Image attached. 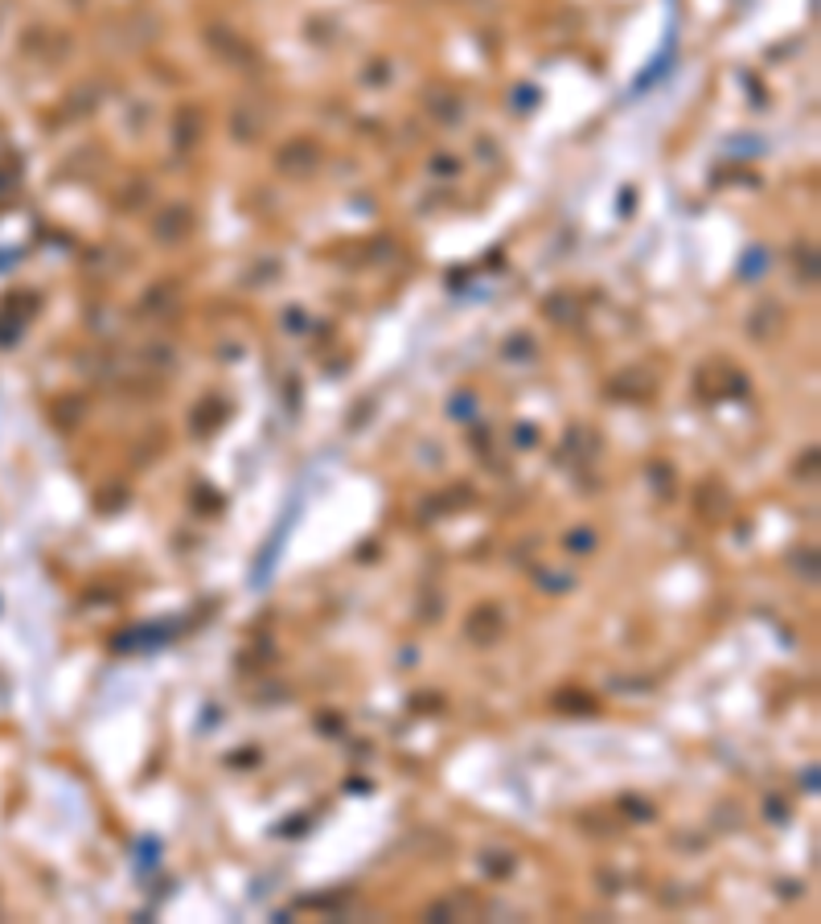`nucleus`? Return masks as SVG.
<instances>
[{
	"instance_id": "1",
	"label": "nucleus",
	"mask_w": 821,
	"mask_h": 924,
	"mask_svg": "<svg viewBox=\"0 0 821 924\" xmlns=\"http://www.w3.org/2000/svg\"><path fill=\"white\" fill-rule=\"evenodd\" d=\"M276 165H280L283 173L300 177V173H308L317 165V149H313L308 140H292V144H283V149L276 152Z\"/></svg>"
},
{
	"instance_id": "3",
	"label": "nucleus",
	"mask_w": 821,
	"mask_h": 924,
	"mask_svg": "<svg viewBox=\"0 0 821 924\" xmlns=\"http://www.w3.org/2000/svg\"><path fill=\"white\" fill-rule=\"evenodd\" d=\"M205 41H210V50H218L223 58H247V54H251V50H247V41L239 38L235 29H226V25H214Z\"/></svg>"
},
{
	"instance_id": "2",
	"label": "nucleus",
	"mask_w": 821,
	"mask_h": 924,
	"mask_svg": "<svg viewBox=\"0 0 821 924\" xmlns=\"http://www.w3.org/2000/svg\"><path fill=\"white\" fill-rule=\"evenodd\" d=\"M189 223H193V214L186 206H168L161 218H156V239L161 243H177V239H186Z\"/></svg>"
}]
</instances>
